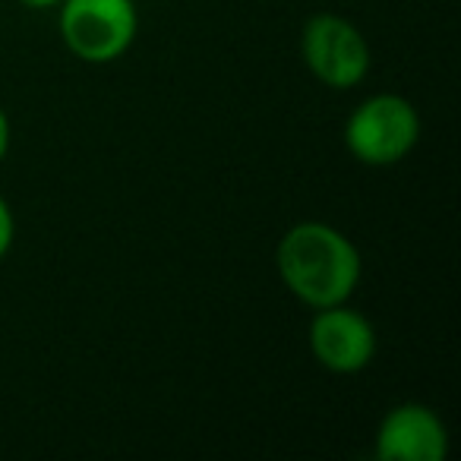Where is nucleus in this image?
Returning a JSON list of instances; mask_svg holds the SVG:
<instances>
[{
	"mask_svg": "<svg viewBox=\"0 0 461 461\" xmlns=\"http://www.w3.org/2000/svg\"><path fill=\"white\" fill-rule=\"evenodd\" d=\"M7 152H10V117L7 111L0 108V165H4Z\"/></svg>",
	"mask_w": 461,
	"mask_h": 461,
	"instance_id": "8",
	"label": "nucleus"
},
{
	"mask_svg": "<svg viewBox=\"0 0 461 461\" xmlns=\"http://www.w3.org/2000/svg\"><path fill=\"white\" fill-rule=\"evenodd\" d=\"M276 266L285 288L310 310L348 303L364 276V259L354 240L326 221H301L285 230Z\"/></svg>",
	"mask_w": 461,
	"mask_h": 461,
	"instance_id": "1",
	"label": "nucleus"
},
{
	"mask_svg": "<svg viewBox=\"0 0 461 461\" xmlns=\"http://www.w3.org/2000/svg\"><path fill=\"white\" fill-rule=\"evenodd\" d=\"M310 351L322 370L351 376L366 370L376 357V329L348 303L322 307L310 320Z\"/></svg>",
	"mask_w": 461,
	"mask_h": 461,
	"instance_id": "5",
	"label": "nucleus"
},
{
	"mask_svg": "<svg viewBox=\"0 0 461 461\" xmlns=\"http://www.w3.org/2000/svg\"><path fill=\"white\" fill-rule=\"evenodd\" d=\"M373 455L379 461H442L448 455V429L429 404H395L379 420Z\"/></svg>",
	"mask_w": 461,
	"mask_h": 461,
	"instance_id": "6",
	"label": "nucleus"
},
{
	"mask_svg": "<svg viewBox=\"0 0 461 461\" xmlns=\"http://www.w3.org/2000/svg\"><path fill=\"white\" fill-rule=\"evenodd\" d=\"M23 7H32V10H51L60 7V0H20Z\"/></svg>",
	"mask_w": 461,
	"mask_h": 461,
	"instance_id": "9",
	"label": "nucleus"
},
{
	"mask_svg": "<svg viewBox=\"0 0 461 461\" xmlns=\"http://www.w3.org/2000/svg\"><path fill=\"white\" fill-rule=\"evenodd\" d=\"M301 58L307 70L329 89H354L370 73V45L351 20L316 14L301 32Z\"/></svg>",
	"mask_w": 461,
	"mask_h": 461,
	"instance_id": "4",
	"label": "nucleus"
},
{
	"mask_svg": "<svg viewBox=\"0 0 461 461\" xmlns=\"http://www.w3.org/2000/svg\"><path fill=\"white\" fill-rule=\"evenodd\" d=\"M420 142V114L404 95L379 92L351 111L345 123V146L360 165L392 167Z\"/></svg>",
	"mask_w": 461,
	"mask_h": 461,
	"instance_id": "2",
	"label": "nucleus"
},
{
	"mask_svg": "<svg viewBox=\"0 0 461 461\" xmlns=\"http://www.w3.org/2000/svg\"><path fill=\"white\" fill-rule=\"evenodd\" d=\"M14 238H16V218H14V209L4 196H0V259L7 257L10 247H14Z\"/></svg>",
	"mask_w": 461,
	"mask_h": 461,
	"instance_id": "7",
	"label": "nucleus"
},
{
	"mask_svg": "<svg viewBox=\"0 0 461 461\" xmlns=\"http://www.w3.org/2000/svg\"><path fill=\"white\" fill-rule=\"evenodd\" d=\"M60 39L83 64L123 58L140 32L133 0H60Z\"/></svg>",
	"mask_w": 461,
	"mask_h": 461,
	"instance_id": "3",
	"label": "nucleus"
}]
</instances>
